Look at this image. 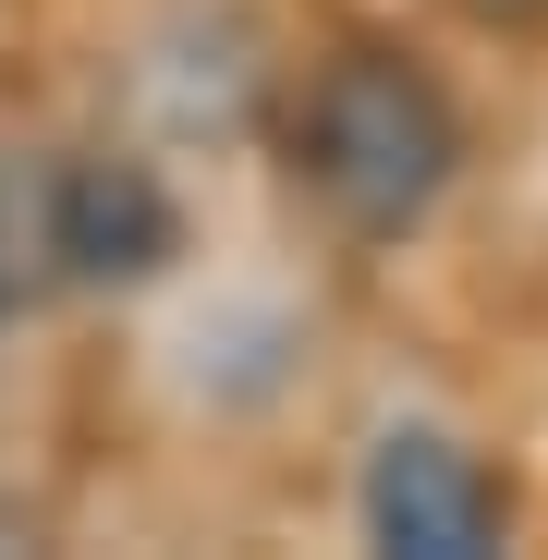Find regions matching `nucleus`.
<instances>
[{
	"mask_svg": "<svg viewBox=\"0 0 548 560\" xmlns=\"http://www.w3.org/2000/svg\"><path fill=\"white\" fill-rule=\"evenodd\" d=\"M451 171H464V110L439 98V85L403 61V49H329L293 98V183L365 244H403L439 196Z\"/></svg>",
	"mask_w": 548,
	"mask_h": 560,
	"instance_id": "obj_1",
	"label": "nucleus"
},
{
	"mask_svg": "<svg viewBox=\"0 0 548 560\" xmlns=\"http://www.w3.org/2000/svg\"><path fill=\"white\" fill-rule=\"evenodd\" d=\"M365 536L403 560H488L500 548V476L451 427H390L365 451Z\"/></svg>",
	"mask_w": 548,
	"mask_h": 560,
	"instance_id": "obj_2",
	"label": "nucleus"
},
{
	"mask_svg": "<svg viewBox=\"0 0 548 560\" xmlns=\"http://www.w3.org/2000/svg\"><path fill=\"white\" fill-rule=\"evenodd\" d=\"M49 232H61V293L85 280V293H123V280H159L183 256V208H171V183L159 159H49Z\"/></svg>",
	"mask_w": 548,
	"mask_h": 560,
	"instance_id": "obj_3",
	"label": "nucleus"
},
{
	"mask_svg": "<svg viewBox=\"0 0 548 560\" xmlns=\"http://www.w3.org/2000/svg\"><path fill=\"white\" fill-rule=\"evenodd\" d=\"M135 98H147V122L159 135H183V147H220V135H244L256 122V98H268V61H256V25L244 13H196V25H171L147 61H135Z\"/></svg>",
	"mask_w": 548,
	"mask_h": 560,
	"instance_id": "obj_4",
	"label": "nucleus"
},
{
	"mask_svg": "<svg viewBox=\"0 0 548 560\" xmlns=\"http://www.w3.org/2000/svg\"><path fill=\"white\" fill-rule=\"evenodd\" d=\"M61 293V232H49V159H0V317Z\"/></svg>",
	"mask_w": 548,
	"mask_h": 560,
	"instance_id": "obj_5",
	"label": "nucleus"
},
{
	"mask_svg": "<svg viewBox=\"0 0 548 560\" xmlns=\"http://www.w3.org/2000/svg\"><path fill=\"white\" fill-rule=\"evenodd\" d=\"M464 13H488V25H536L548 0H464Z\"/></svg>",
	"mask_w": 548,
	"mask_h": 560,
	"instance_id": "obj_6",
	"label": "nucleus"
}]
</instances>
